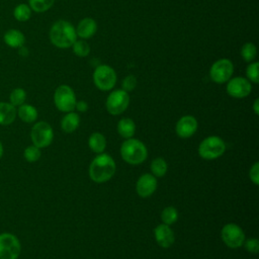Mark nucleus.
Segmentation results:
<instances>
[{"label":"nucleus","instance_id":"f257e3e1","mask_svg":"<svg viewBox=\"0 0 259 259\" xmlns=\"http://www.w3.org/2000/svg\"><path fill=\"white\" fill-rule=\"evenodd\" d=\"M113 158L105 153L98 154L89 166V176L96 183H103L112 178L115 173Z\"/></svg>","mask_w":259,"mask_h":259},{"label":"nucleus","instance_id":"f03ea898","mask_svg":"<svg viewBox=\"0 0 259 259\" xmlns=\"http://www.w3.org/2000/svg\"><path fill=\"white\" fill-rule=\"evenodd\" d=\"M76 28L69 21L58 20L50 29V40L57 48H70L76 41Z\"/></svg>","mask_w":259,"mask_h":259},{"label":"nucleus","instance_id":"7ed1b4c3","mask_svg":"<svg viewBox=\"0 0 259 259\" xmlns=\"http://www.w3.org/2000/svg\"><path fill=\"white\" fill-rule=\"evenodd\" d=\"M121 158L131 165L143 163L148 157L147 147L138 139H126L120 147Z\"/></svg>","mask_w":259,"mask_h":259},{"label":"nucleus","instance_id":"20e7f679","mask_svg":"<svg viewBox=\"0 0 259 259\" xmlns=\"http://www.w3.org/2000/svg\"><path fill=\"white\" fill-rule=\"evenodd\" d=\"M226 151L224 140L218 136H209L201 141L198 146V155L204 160H214Z\"/></svg>","mask_w":259,"mask_h":259},{"label":"nucleus","instance_id":"39448f33","mask_svg":"<svg viewBox=\"0 0 259 259\" xmlns=\"http://www.w3.org/2000/svg\"><path fill=\"white\" fill-rule=\"evenodd\" d=\"M93 82L98 89L109 91L116 83V73L108 65H98L93 73Z\"/></svg>","mask_w":259,"mask_h":259},{"label":"nucleus","instance_id":"423d86ee","mask_svg":"<svg viewBox=\"0 0 259 259\" xmlns=\"http://www.w3.org/2000/svg\"><path fill=\"white\" fill-rule=\"evenodd\" d=\"M54 102L60 111L70 112L75 109L77 100L76 95L70 86L60 85L55 91Z\"/></svg>","mask_w":259,"mask_h":259},{"label":"nucleus","instance_id":"0eeeda50","mask_svg":"<svg viewBox=\"0 0 259 259\" xmlns=\"http://www.w3.org/2000/svg\"><path fill=\"white\" fill-rule=\"evenodd\" d=\"M30 139L32 145L39 149L46 148L53 142L54 131L47 121H38L34 123L30 131Z\"/></svg>","mask_w":259,"mask_h":259},{"label":"nucleus","instance_id":"6e6552de","mask_svg":"<svg viewBox=\"0 0 259 259\" xmlns=\"http://www.w3.org/2000/svg\"><path fill=\"white\" fill-rule=\"evenodd\" d=\"M21 252L18 238L11 233L0 234V259H17Z\"/></svg>","mask_w":259,"mask_h":259},{"label":"nucleus","instance_id":"1a4fd4ad","mask_svg":"<svg viewBox=\"0 0 259 259\" xmlns=\"http://www.w3.org/2000/svg\"><path fill=\"white\" fill-rule=\"evenodd\" d=\"M221 237L223 242L231 249L242 247L245 241V233L242 228L234 223H229L223 227Z\"/></svg>","mask_w":259,"mask_h":259},{"label":"nucleus","instance_id":"9d476101","mask_svg":"<svg viewBox=\"0 0 259 259\" xmlns=\"http://www.w3.org/2000/svg\"><path fill=\"white\" fill-rule=\"evenodd\" d=\"M130 104L128 93L122 89H117L107 96L106 98V109L112 115L121 114Z\"/></svg>","mask_w":259,"mask_h":259},{"label":"nucleus","instance_id":"9b49d317","mask_svg":"<svg viewBox=\"0 0 259 259\" xmlns=\"http://www.w3.org/2000/svg\"><path fill=\"white\" fill-rule=\"evenodd\" d=\"M234 72V65L228 59H221L214 62L209 70L210 79L218 84L228 82Z\"/></svg>","mask_w":259,"mask_h":259},{"label":"nucleus","instance_id":"f8f14e48","mask_svg":"<svg viewBox=\"0 0 259 259\" xmlns=\"http://www.w3.org/2000/svg\"><path fill=\"white\" fill-rule=\"evenodd\" d=\"M252 90L251 82L243 77H235L228 81L227 92L234 98L247 97Z\"/></svg>","mask_w":259,"mask_h":259},{"label":"nucleus","instance_id":"ddd939ff","mask_svg":"<svg viewBox=\"0 0 259 259\" xmlns=\"http://www.w3.org/2000/svg\"><path fill=\"white\" fill-rule=\"evenodd\" d=\"M157 189V177L151 173H145L136 183V191L141 197L151 196Z\"/></svg>","mask_w":259,"mask_h":259},{"label":"nucleus","instance_id":"4468645a","mask_svg":"<svg viewBox=\"0 0 259 259\" xmlns=\"http://www.w3.org/2000/svg\"><path fill=\"white\" fill-rule=\"evenodd\" d=\"M197 120L192 115H184L179 118L176 123L175 132L178 137L182 139H187L193 136L197 130Z\"/></svg>","mask_w":259,"mask_h":259},{"label":"nucleus","instance_id":"2eb2a0df","mask_svg":"<svg viewBox=\"0 0 259 259\" xmlns=\"http://www.w3.org/2000/svg\"><path fill=\"white\" fill-rule=\"evenodd\" d=\"M154 236L157 244L162 248H169L175 241V235L170 226L160 224L154 229Z\"/></svg>","mask_w":259,"mask_h":259},{"label":"nucleus","instance_id":"dca6fc26","mask_svg":"<svg viewBox=\"0 0 259 259\" xmlns=\"http://www.w3.org/2000/svg\"><path fill=\"white\" fill-rule=\"evenodd\" d=\"M97 29V24L96 21L93 18L90 17H85L83 18L79 23L76 28V33L77 36L81 37L82 39L89 38L94 35Z\"/></svg>","mask_w":259,"mask_h":259},{"label":"nucleus","instance_id":"f3484780","mask_svg":"<svg viewBox=\"0 0 259 259\" xmlns=\"http://www.w3.org/2000/svg\"><path fill=\"white\" fill-rule=\"evenodd\" d=\"M16 107L10 102H0V124L8 125L16 118Z\"/></svg>","mask_w":259,"mask_h":259},{"label":"nucleus","instance_id":"a211bd4d","mask_svg":"<svg viewBox=\"0 0 259 259\" xmlns=\"http://www.w3.org/2000/svg\"><path fill=\"white\" fill-rule=\"evenodd\" d=\"M4 41L10 48L19 49L23 47L25 42V36L18 29H9L4 34Z\"/></svg>","mask_w":259,"mask_h":259},{"label":"nucleus","instance_id":"6ab92c4d","mask_svg":"<svg viewBox=\"0 0 259 259\" xmlns=\"http://www.w3.org/2000/svg\"><path fill=\"white\" fill-rule=\"evenodd\" d=\"M79 124H80V116L78 113L74 111L67 112V114L61 120V127L67 134H71L75 132L78 128Z\"/></svg>","mask_w":259,"mask_h":259},{"label":"nucleus","instance_id":"aec40b11","mask_svg":"<svg viewBox=\"0 0 259 259\" xmlns=\"http://www.w3.org/2000/svg\"><path fill=\"white\" fill-rule=\"evenodd\" d=\"M16 113L18 117L26 123H31L35 121L37 118V110L34 106L30 104H25V103L21 104L16 109Z\"/></svg>","mask_w":259,"mask_h":259},{"label":"nucleus","instance_id":"412c9836","mask_svg":"<svg viewBox=\"0 0 259 259\" xmlns=\"http://www.w3.org/2000/svg\"><path fill=\"white\" fill-rule=\"evenodd\" d=\"M117 133L123 139L133 138L136 133V124L132 118H121L117 123Z\"/></svg>","mask_w":259,"mask_h":259},{"label":"nucleus","instance_id":"4be33fe9","mask_svg":"<svg viewBox=\"0 0 259 259\" xmlns=\"http://www.w3.org/2000/svg\"><path fill=\"white\" fill-rule=\"evenodd\" d=\"M88 145L90 149L96 153L100 154L103 153V151L106 148V139L101 133H93L88 139Z\"/></svg>","mask_w":259,"mask_h":259},{"label":"nucleus","instance_id":"5701e85b","mask_svg":"<svg viewBox=\"0 0 259 259\" xmlns=\"http://www.w3.org/2000/svg\"><path fill=\"white\" fill-rule=\"evenodd\" d=\"M150 168H151V174H153L155 177H163L167 173L168 165L163 158L158 157L151 162Z\"/></svg>","mask_w":259,"mask_h":259},{"label":"nucleus","instance_id":"b1692460","mask_svg":"<svg viewBox=\"0 0 259 259\" xmlns=\"http://www.w3.org/2000/svg\"><path fill=\"white\" fill-rule=\"evenodd\" d=\"M161 220L163 224L171 226L178 220V211L174 206H166L161 212Z\"/></svg>","mask_w":259,"mask_h":259},{"label":"nucleus","instance_id":"393cba45","mask_svg":"<svg viewBox=\"0 0 259 259\" xmlns=\"http://www.w3.org/2000/svg\"><path fill=\"white\" fill-rule=\"evenodd\" d=\"M31 9L27 4H18L13 10V16L18 21H26L30 18Z\"/></svg>","mask_w":259,"mask_h":259},{"label":"nucleus","instance_id":"a878e982","mask_svg":"<svg viewBox=\"0 0 259 259\" xmlns=\"http://www.w3.org/2000/svg\"><path fill=\"white\" fill-rule=\"evenodd\" d=\"M55 3V0H28V6L35 12H45L49 10Z\"/></svg>","mask_w":259,"mask_h":259},{"label":"nucleus","instance_id":"bb28decb","mask_svg":"<svg viewBox=\"0 0 259 259\" xmlns=\"http://www.w3.org/2000/svg\"><path fill=\"white\" fill-rule=\"evenodd\" d=\"M257 56V49L254 44L246 42L241 48V57L246 62H252Z\"/></svg>","mask_w":259,"mask_h":259},{"label":"nucleus","instance_id":"cd10ccee","mask_svg":"<svg viewBox=\"0 0 259 259\" xmlns=\"http://www.w3.org/2000/svg\"><path fill=\"white\" fill-rule=\"evenodd\" d=\"M26 99V92L22 88H15L11 91L9 101L13 106H20Z\"/></svg>","mask_w":259,"mask_h":259},{"label":"nucleus","instance_id":"c85d7f7f","mask_svg":"<svg viewBox=\"0 0 259 259\" xmlns=\"http://www.w3.org/2000/svg\"><path fill=\"white\" fill-rule=\"evenodd\" d=\"M73 47V52L75 53V55H77L78 57H87L90 53V47L89 45L83 40V39H76V41L72 45Z\"/></svg>","mask_w":259,"mask_h":259},{"label":"nucleus","instance_id":"c756f323","mask_svg":"<svg viewBox=\"0 0 259 259\" xmlns=\"http://www.w3.org/2000/svg\"><path fill=\"white\" fill-rule=\"evenodd\" d=\"M23 156L27 162L32 163V162H36L40 158L41 152H40L39 148H37L34 145H31V146H28L25 148V150L23 152Z\"/></svg>","mask_w":259,"mask_h":259},{"label":"nucleus","instance_id":"7c9ffc66","mask_svg":"<svg viewBox=\"0 0 259 259\" xmlns=\"http://www.w3.org/2000/svg\"><path fill=\"white\" fill-rule=\"evenodd\" d=\"M258 62H254L251 63L250 65H248L247 69H246V75L249 81L257 84L259 82V74H258Z\"/></svg>","mask_w":259,"mask_h":259},{"label":"nucleus","instance_id":"2f4dec72","mask_svg":"<svg viewBox=\"0 0 259 259\" xmlns=\"http://www.w3.org/2000/svg\"><path fill=\"white\" fill-rule=\"evenodd\" d=\"M137 86V78L134 75L126 76L122 81V90L126 92L133 91Z\"/></svg>","mask_w":259,"mask_h":259},{"label":"nucleus","instance_id":"473e14b6","mask_svg":"<svg viewBox=\"0 0 259 259\" xmlns=\"http://www.w3.org/2000/svg\"><path fill=\"white\" fill-rule=\"evenodd\" d=\"M244 247L245 249L253 254H256L259 251V241L256 238H250L246 241H244Z\"/></svg>","mask_w":259,"mask_h":259},{"label":"nucleus","instance_id":"72a5a7b5","mask_svg":"<svg viewBox=\"0 0 259 259\" xmlns=\"http://www.w3.org/2000/svg\"><path fill=\"white\" fill-rule=\"evenodd\" d=\"M249 177L251 181L255 184H259V162H255L249 171Z\"/></svg>","mask_w":259,"mask_h":259},{"label":"nucleus","instance_id":"f704fd0d","mask_svg":"<svg viewBox=\"0 0 259 259\" xmlns=\"http://www.w3.org/2000/svg\"><path fill=\"white\" fill-rule=\"evenodd\" d=\"M75 108L80 111V112H85L87 111L88 109V103L84 100H81V101H77L76 102V105H75Z\"/></svg>","mask_w":259,"mask_h":259},{"label":"nucleus","instance_id":"c9c22d12","mask_svg":"<svg viewBox=\"0 0 259 259\" xmlns=\"http://www.w3.org/2000/svg\"><path fill=\"white\" fill-rule=\"evenodd\" d=\"M253 110H254L256 115L259 114V99L258 98H256L254 103H253Z\"/></svg>","mask_w":259,"mask_h":259},{"label":"nucleus","instance_id":"e433bc0d","mask_svg":"<svg viewBox=\"0 0 259 259\" xmlns=\"http://www.w3.org/2000/svg\"><path fill=\"white\" fill-rule=\"evenodd\" d=\"M3 152H4V150H3V145H2V143H1V141H0V159H1L2 156H3Z\"/></svg>","mask_w":259,"mask_h":259}]
</instances>
